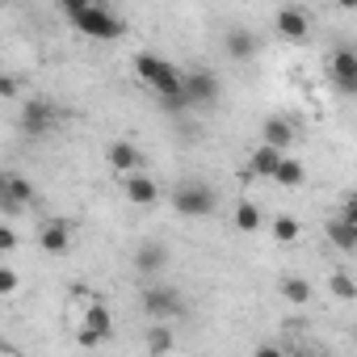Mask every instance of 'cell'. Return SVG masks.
<instances>
[{"instance_id":"1","label":"cell","mask_w":357,"mask_h":357,"mask_svg":"<svg viewBox=\"0 0 357 357\" xmlns=\"http://www.w3.org/2000/svg\"><path fill=\"white\" fill-rule=\"evenodd\" d=\"M135 72H139V80L147 89H155V97H181L185 93L181 89V72H176L172 63H164L160 55H151V51L135 55Z\"/></svg>"},{"instance_id":"2","label":"cell","mask_w":357,"mask_h":357,"mask_svg":"<svg viewBox=\"0 0 357 357\" xmlns=\"http://www.w3.org/2000/svg\"><path fill=\"white\" fill-rule=\"evenodd\" d=\"M172 206L190 219H206V215H215V190H206L202 181H185V185H176Z\"/></svg>"},{"instance_id":"3","label":"cell","mask_w":357,"mask_h":357,"mask_svg":"<svg viewBox=\"0 0 357 357\" xmlns=\"http://www.w3.org/2000/svg\"><path fill=\"white\" fill-rule=\"evenodd\" d=\"M72 22H76V30H80V34L101 38V43H114V38H122V30H126L114 13H105V9H97V5H89L84 13H76Z\"/></svg>"},{"instance_id":"4","label":"cell","mask_w":357,"mask_h":357,"mask_svg":"<svg viewBox=\"0 0 357 357\" xmlns=\"http://www.w3.org/2000/svg\"><path fill=\"white\" fill-rule=\"evenodd\" d=\"M181 89H185L190 105H215V101H219V76L206 72V68L181 72Z\"/></svg>"},{"instance_id":"5","label":"cell","mask_w":357,"mask_h":357,"mask_svg":"<svg viewBox=\"0 0 357 357\" xmlns=\"http://www.w3.org/2000/svg\"><path fill=\"white\" fill-rule=\"evenodd\" d=\"M55 118H59V109H55L47 97H34V101L22 105V130H26L30 139H43V135L55 126Z\"/></svg>"},{"instance_id":"6","label":"cell","mask_w":357,"mask_h":357,"mask_svg":"<svg viewBox=\"0 0 357 357\" xmlns=\"http://www.w3.org/2000/svg\"><path fill=\"white\" fill-rule=\"evenodd\" d=\"M143 311L155 315V319H176L185 311V303H181V294H176L172 286H147L143 290Z\"/></svg>"},{"instance_id":"7","label":"cell","mask_w":357,"mask_h":357,"mask_svg":"<svg viewBox=\"0 0 357 357\" xmlns=\"http://www.w3.org/2000/svg\"><path fill=\"white\" fill-rule=\"evenodd\" d=\"M109 311L101 307V303H89L84 307V328H80V344H97V340H105L109 336Z\"/></svg>"},{"instance_id":"8","label":"cell","mask_w":357,"mask_h":357,"mask_svg":"<svg viewBox=\"0 0 357 357\" xmlns=\"http://www.w3.org/2000/svg\"><path fill=\"white\" fill-rule=\"evenodd\" d=\"M332 76H336L340 93H357V55H353V47H340L332 55Z\"/></svg>"},{"instance_id":"9","label":"cell","mask_w":357,"mask_h":357,"mask_svg":"<svg viewBox=\"0 0 357 357\" xmlns=\"http://www.w3.org/2000/svg\"><path fill=\"white\" fill-rule=\"evenodd\" d=\"M122 194H126L135 206H155V198H160V190H155L151 176H126V181H122Z\"/></svg>"},{"instance_id":"10","label":"cell","mask_w":357,"mask_h":357,"mask_svg":"<svg viewBox=\"0 0 357 357\" xmlns=\"http://www.w3.org/2000/svg\"><path fill=\"white\" fill-rule=\"evenodd\" d=\"M68 236H72V223H68V219H55V223H47V227L38 231V244H43L51 257H59V252L68 248Z\"/></svg>"},{"instance_id":"11","label":"cell","mask_w":357,"mask_h":357,"mask_svg":"<svg viewBox=\"0 0 357 357\" xmlns=\"http://www.w3.org/2000/svg\"><path fill=\"white\" fill-rule=\"evenodd\" d=\"M328 240H332L340 252H353V248H357V223H349L344 215H336V219L328 223Z\"/></svg>"},{"instance_id":"12","label":"cell","mask_w":357,"mask_h":357,"mask_svg":"<svg viewBox=\"0 0 357 357\" xmlns=\"http://www.w3.org/2000/svg\"><path fill=\"white\" fill-rule=\"evenodd\" d=\"M164 261H168V252H164V244H139V252H135V269L139 273H160L164 269Z\"/></svg>"},{"instance_id":"13","label":"cell","mask_w":357,"mask_h":357,"mask_svg":"<svg viewBox=\"0 0 357 357\" xmlns=\"http://www.w3.org/2000/svg\"><path fill=\"white\" fill-rule=\"evenodd\" d=\"M278 34L290 38V43H303V38H307V17H303L298 9H282V13H278Z\"/></svg>"},{"instance_id":"14","label":"cell","mask_w":357,"mask_h":357,"mask_svg":"<svg viewBox=\"0 0 357 357\" xmlns=\"http://www.w3.org/2000/svg\"><path fill=\"white\" fill-rule=\"evenodd\" d=\"M278 160H282V147H269V143H261V147L252 151V160H248V172H252V176H273Z\"/></svg>"},{"instance_id":"15","label":"cell","mask_w":357,"mask_h":357,"mask_svg":"<svg viewBox=\"0 0 357 357\" xmlns=\"http://www.w3.org/2000/svg\"><path fill=\"white\" fill-rule=\"evenodd\" d=\"M227 55H231L236 63L252 59V55H257V34H248V30H231V34H227Z\"/></svg>"},{"instance_id":"16","label":"cell","mask_w":357,"mask_h":357,"mask_svg":"<svg viewBox=\"0 0 357 357\" xmlns=\"http://www.w3.org/2000/svg\"><path fill=\"white\" fill-rule=\"evenodd\" d=\"M105 155H109V168H118V172H130V168L143 160V155H139V147H135V143H122V139H118V143H109V151H105Z\"/></svg>"},{"instance_id":"17","label":"cell","mask_w":357,"mask_h":357,"mask_svg":"<svg viewBox=\"0 0 357 357\" xmlns=\"http://www.w3.org/2000/svg\"><path fill=\"white\" fill-rule=\"evenodd\" d=\"M273 181H278V185H286V190L303 185V164H298L294 155H286V151H282V160H278V168H273Z\"/></svg>"},{"instance_id":"18","label":"cell","mask_w":357,"mask_h":357,"mask_svg":"<svg viewBox=\"0 0 357 357\" xmlns=\"http://www.w3.org/2000/svg\"><path fill=\"white\" fill-rule=\"evenodd\" d=\"M265 143L290 151V143H294V126H290L286 118H269V122H265Z\"/></svg>"},{"instance_id":"19","label":"cell","mask_w":357,"mask_h":357,"mask_svg":"<svg viewBox=\"0 0 357 357\" xmlns=\"http://www.w3.org/2000/svg\"><path fill=\"white\" fill-rule=\"evenodd\" d=\"M236 227L240 231H257L261 227V206L257 202H240L236 206Z\"/></svg>"},{"instance_id":"20","label":"cell","mask_w":357,"mask_h":357,"mask_svg":"<svg viewBox=\"0 0 357 357\" xmlns=\"http://www.w3.org/2000/svg\"><path fill=\"white\" fill-rule=\"evenodd\" d=\"M282 294H286L290 303H307V298H311V286H307L303 278H286V282H282Z\"/></svg>"},{"instance_id":"21","label":"cell","mask_w":357,"mask_h":357,"mask_svg":"<svg viewBox=\"0 0 357 357\" xmlns=\"http://www.w3.org/2000/svg\"><path fill=\"white\" fill-rule=\"evenodd\" d=\"M273 236H278L282 244H286V240H294V236H298V219H290V215H278V219H273Z\"/></svg>"},{"instance_id":"22","label":"cell","mask_w":357,"mask_h":357,"mask_svg":"<svg viewBox=\"0 0 357 357\" xmlns=\"http://www.w3.org/2000/svg\"><path fill=\"white\" fill-rule=\"evenodd\" d=\"M5 194H13L17 202H30V198H34V185L26 181V176H13V172H9V190H5Z\"/></svg>"},{"instance_id":"23","label":"cell","mask_w":357,"mask_h":357,"mask_svg":"<svg viewBox=\"0 0 357 357\" xmlns=\"http://www.w3.org/2000/svg\"><path fill=\"white\" fill-rule=\"evenodd\" d=\"M332 290H336V298H344V303L357 294V286H353V278H349V273H332Z\"/></svg>"},{"instance_id":"24","label":"cell","mask_w":357,"mask_h":357,"mask_svg":"<svg viewBox=\"0 0 357 357\" xmlns=\"http://www.w3.org/2000/svg\"><path fill=\"white\" fill-rule=\"evenodd\" d=\"M147 344H151L155 353H164V349H172V332H168V328H151V332H147Z\"/></svg>"},{"instance_id":"25","label":"cell","mask_w":357,"mask_h":357,"mask_svg":"<svg viewBox=\"0 0 357 357\" xmlns=\"http://www.w3.org/2000/svg\"><path fill=\"white\" fill-rule=\"evenodd\" d=\"M17 282H22V278H17V269L0 265V294H13V290H17Z\"/></svg>"},{"instance_id":"26","label":"cell","mask_w":357,"mask_h":357,"mask_svg":"<svg viewBox=\"0 0 357 357\" xmlns=\"http://www.w3.org/2000/svg\"><path fill=\"white\" fill-rule=\"evenodd\" d=\"M26 211V202H17L13 194H0V215H9V219H17Z\"/></svg>"},{"instance_id":"27","label":"cell","mask_w":357,"mask_h":357,"mask_svg":"<svg viewBox=\"0 0 357 357\" xmlns=\"http://www.w3.org/2000/svg\"><path fill=\"white\" fill-rule=\"evenodd\" d=\"M17 248V231L13 227H0V252H13Z\"/></svg>"},{"instance_id":"28","label":"cell","mask_w":357,"mask_h":357,"mask_svg":"<svg viewBox=\"0 0 357 357\" xmlns=\"http://www.w3.org/2000/svg\"><path fill=\"white\" fill-rule=\"evenodd\" d=\"M59 5H63V13H68V17H76V13H84V9L93 5V0H59Z\"/></svg>"},{"instance_id":"29","label":"cell","mask_w":357,"mask_h":357,"mask_svg":"<svg viewBox=\"0 0 357 357\" xmlns=\"http://www.w3.org/2000/svg\"><path fill=\"white\" fill-rule=\"evenodd\" d=\"M17 89H22V84H17L13 76H5V72H0V97H17Z\"/></svg>"},{"instance_id":"30","label":"cell","mask_w":357,"mask_h":357,"mask_svg":"<svg viewBox=\"0 0 357 357\" xmlns=\"http://www.w3.org/2000/svg\"><path fill=\"white\" fill-rule=\"evenodd\" d=\"M9 190V172H0V194H5Z\"/></svg>"},{"instance_id":"31","label":"cell","mask_w":357,"mask_h":357,"mask_svg":"<svg viewBox=\"0 0 357 357\" xmlns=\"http://www.w3.org/2000/svg\"><path fill=\"white\" fill-rule=\"evenodd\" d=\"M340 9H357V0H340Z\"/></svg>"}]
</instances>
